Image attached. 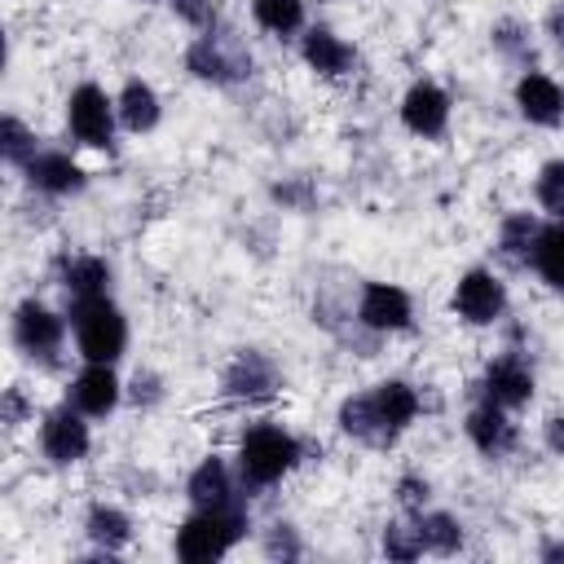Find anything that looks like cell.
Masks as SVG:
<instances>
[{
  "label": "cell",
  "mask_w": 564,
  "mask_h": 564,
  "mask_svg": "<svg viewBox=\"0 0 564 564\" xmlns=\"http://www.w3.org/2000/svg\"><path fill=\"white\" fill-rule=\"evenodd\" d=\"M238 538H242V516L234 507H212V511L198 507V516H189L176 533V555L189 564H207L220 560Z\"/></svg>",
  "instance_id": "obj_1"
},
{
  "label": "cell",
  "mask_w": 564,
  "mask_h": 564,
  "mask_svg": "<svg viewBox=\"0 0 564 564\" xmlns=\"http://www.w3.org/2000/svg\"><path fill=\"white\" fill-rule=\"evenodd\" d=\"M75 339H79V352L88 361L110 366L123 352L128 326L106 295H93V300H75Z\"/></svg>",
  "instance_id": "obj_2"
},
{
  "label": "cell",
  "mask_w": 564,
  "mask_h": 564,
  "mask_svg": "<svg viewBox=\"0 0 564 564\" xmlns=\"http://www.w3.org/2000/svg\"><path fill=\"white\" fill-rule=\"evenodd\" d=\"M300 458V445L282 432V427H251L242 436V449H238V463H242V476L251 485H273L282 471H291Z\"/></svg>",
  "instance_id": "obj_3"
},
{
  "label": "cell",
  "mask_w": 564,
  "mask_h": 564,
  "mask_svg": "<svg viewBox=\"0 0 564 564\" xmlns=\"http://www.w3.org/2000/svg\"><path fill=\"white\" fill-rule=\"evenodd\" d=\"M70 132L84 141V145H106L110 132H115V106L110 97L97 88V84H79L70 93Z\"/></svg>",
  "instance_id": "obj_4"
},
{
  "label": "cell",
  "mask_w": 564,
  "mask_h": 564,
  "mask_svg": "<svg viewBox=\"0 0 564 564\" xmlns=\"http://www.w3.org/2000/svg\"><path fill=\"white\" fill-rule=\"evenodd\" d=\"M40 441H44V454H48L53 463H75V458L88 454V427H84V419H79L70 405H62V410H53V414L44 419Z\"/></svg>",
  "instance_id": "obj_5"
},
{
  "label": "cell",
  "mask_w": 564,
  "mask_h": 564,
  "mask_svg": "<svg viewBox=\"0 0 564 564\" xmlns=\"http://www.w3.org/2000/svg\"><path fill=\"white\" fill-rule=\"evenodd\" d=\"M454 308L467 317V322H494L498 313H502V286H498V278L494 273H485V269H471L463 282H458V291H454Z\"/></svg>",
  "instance_id": "obj_6"
},
{
  "label": "cell",
  "mask_w": 564,
  "mask_h": 564,
  "mask_svg": "<svg viewBox=\"0 0 564 564\" xmlns=\"http://www.w3.org/2000/svg\"><path fill=\"white\" fill-rule=\"evenodd\" d=\"M401 119H405L410 132L436 137V132L445 128V119H449V97H445L436 84H414V88L405 93V101H401Z\"/></svg>",
  "instance_id": "obj_7"
},
{
  "label": "cell",
  "mask_w": 564,
  "mask_h": 564,
  "mask_svg": "<svg viewBox=\"0 0 564 564\" xmlns=\"http://www.w3.org/2000/svg\"><path fill=\"white\" fill-rule=\"evenodd\" d=\"M357 313H361V322H366L370 330H401V326L410 322V295H405L401 286L375 282V286H366Z\"/></svg>",
  "instance_id": "obj_8"
},
{
  "label": "cell",
  "mask_w": 564,
  "mask_h": 564,
  "mask_svg": "<svg viewBox=\"0 0 564 564\" xmlns=\"http://www.w3.org/2000/svg\"><path fill=\"white\" fill-rule=\"evenodd\" d=\"M13 339H18V348L48 357L62 344V322L48 308H40V304H22L13 313Z\"/></svg>",
  "instance_id": "obj_9"
},
{
  "label": "cell",
  "mask_w": 564,
  "mask_h": 564,
  "mask_svg": "<svg viewBox=\"0 0 564 564\" xmlns=\"http://www.w3.org/2000/svg\"><path fill=\"white\" fill-rule=\"evenodd\" d=\"M70 401H75V410H84V414L101 419V414H110V410H115V401H119V379L110 375V366L93 361V366L75 379Z\"/></svg>",
  "instance_id": "obj_10"
},
{
  "label": "cell",
  "mask_w": 564,
  "mask_h": 564,
  "mask_svg": "<svg viewBox=\"0 0 564 564\" xmlns=\"http://www.w3.org/2000/svg\"><path fill=\"white\" fill-rule=\"evenodd\" d=\"M516 101H520V115L533 119V123H555L564 115V93L546 75H524L516 84Z\"/></svg>",
  "instance_id": "obj_11"
},
{
  "label": "cell",
  "mask_w": 564,
  "mask_h": 564,
  "mask_svg": "<svg viewBox=\"0 0 564 564\" xmlns=\"http://www.w3.org/2000/svg\"><path fill=\"white\" fill-rule=\"evenodd\" d=\"M185 66L198 75V79H216V84H225V79H238V75H247L251 70V62H242V57H229L212 35H203V40H194L189 44V53H185Z\"/></svg>",
  "instance_id": "obj_12"
},
{
  "label": "cell",
  "mask_w": 564,
  "mask_h": 564,
  "mask_svg": "<svg viewBox=\"0 0 564 564\" xmlns=\"http://www.w3.org/2000/svg\"><path fill=\"white\" fill-rule=\"evenodd\" d=\"M273 388H278V375H273V366L260 352H242L225 370V392L229 397H269Z\"/></svg>",
  "instance_id": "obj_13"
},
{
  "label": "cell",
  "mask_w": 564,
  "mask_h": 564,
  "mask_svg": "<svg viewBox=\"0 0 564 564\" xmlns=\"http://www.w3.org/2000/svg\"><path fill=\"white\" fill-rule=\"evenodd\" d=\"M485 392H489V401H498V405H520V401L533 397V375H529L516 357H502V361H494V366L485 370Z\"/></svg>",
  "instance_id": "obj_14"
},
{
  "label": "cell",
  "mask_w": 564,
  "mask_h": 564,
  "mask_svg": "<svg viewBox=\"0 0 564 564\" xmlns=\"http://www.w3.org/2000/svg\"><path fill=\"white\" fill-rule=\"evenodd\" d=\"M339 427L348 432V436H357V441H370V445H388L397 432L379 419V405H375V397H348L344 405H339Z\"/></svg>",
  "instance_id": "obj_15"
},
{
  "label": "cell",
  "mask_w": 564,
  "mask_h": 564,
  "mask_svg": "<svg viewBox=\"0 0 564 564\" xmlns=\"http://www.w3.org/2000/svg\"><path fill=\"white\" fill-rule=\"evenodd\" d=\"M467 436H471V441H476V449H485V454H507V449H511V441H516V432H511L507 414L498 410V401H494V405L471 410V419H467Z\"/></svg>",
  "instance_id": "obj_16"
},
{
  "label": "cell",
  "mask_w": 564,
  "mask_h": 564,
  "mask_svg": "<svg viewBox=\"0 0 564 564\" xmlns=\"http://www.w3.org/2000/svg\"><path fill=\"white\" fill-rule=\"evenodd\" d=\"M26 176H31V185H40L48 194H70V189L84 185V172L66 154H35L26 163Z\"/></svg>",
  "instance_id": "obj_17"
},
{
  "label": "cell",
  "mask_w": 564,
  "mask_h": 564,
  "mask_svg": "<svg viewBox=\"0 0 564 564\" xmlns=\"http://www.w3.org/2000/svg\"><path fill=\"white\" fill-rule=\"evenodd\" d=\"M304 62L322 75H344L348 62H352V48L330 31H308L304 35Z\"/></svg>",
  "instance_id": "obj_18"
},
{
  "label": "cell",
  "mask_w": 564,
  "mask_h": 564,
  "mask_svg": "<svg viewBox=\"0 0 564 564\" xmlns=\"http://www.w3.org/2000/svg\"><path fill=\"white\" fill-rule=\"evenodd\" d=\"M189 498H194L203 511L229 507V471H225L220 458H207V463L194 467V476H189Z\"/></svg>",
  "instance_id": "obj_19"
},
{
  "label": "cell",
  "mask_w": 564,
  "mask_h": 564,
  "mask_svg": "<svg viewBox=\"0 0 564 564\" xmlns=\"http://www.w3.org/2000/svg\"><path fill=\"white\" fill-rule=\"evenodd\" d=\"M533 264H538V273L551 286L564 291V220L538 229V238H533Z\"/></svg>",
  "instance_id": "obj_20"
},
{
  "label": "cell",
  "mask_w": 564,
  "mask_h": 564,
  "mask_svg": "<svg viewBox=\"0 0 564 564\" xmlns=\"http://www.w3.org/2000/svg\"><path fill=\"white\" fill-rule=\"evenodd\" d=\"M119 119H123L132 132L154 128V123H159V97H154V88L141 84V79H132V84L119 93Z\"/></svg>",
  "instance_id": "obj_21"
},
{
  "label": "cell",
  "mask_w": 564,
  "mask_h": 564,
  "mask_svg": "<svg viewBox=\"0 0 564 564\" xmlns=\"http://www.w3.org/2000/svg\"><path fill=\"white\" fill-rule=\"evenodd\" d=\"M62 282H66V291H70L75 300H93V295L106 291L110 269H106V260H97V256H75V260L62 269Z\"/></svg>",
  "instance_id": "obj_22"
},
{
  "label": "cell",
  "mask_w": 564,
  "mask_h": 564,
  "mask_svg": "<svg viewBox=\"0 0 564 564\" xmlns=\"http://www.w3.org/2000/svg\"><path fill=\"white\" fill-rule=\"evenodd\" d=\"M375 405H379V419H383L392 432H401V427H405V423L419 414V397H414V388H410V383H401V379L379 383Z\"/></svg>",
  "instance_id": "obj_23"
},
{
  "label": "cell",
  "mask_w": 564,
  "mask_h": 564,
  "mask_svg": "<svg viewBox=\"0 0 564 564\" xmlns=\"http://www.w3.org/2000/svg\"><path fill=\"white\" fill-rule=\"evenodd\" d=\"M419 538H423L427 551L449 555V551H458V542H463V524H458L454 516H445V511H432V516L419 520Z\"/></svg>",
  "instance_id": "obj_24"
},
{
  "label": "cell",
  "mask_w": 564,
  "mask_h": 564,
  "mask_svg": "<svg viewBox=\"0 0 564 564\" xmlns=\"http://www.w3.org/2000/svg\"><path fill=\"white\" fill-rule=\"evenodd\" d=\"M88 538H93L97 546H106V551H119V546L128 542V516L115 511V507H93V516H88Z\"/></svg>",
  "instance_id": "obj_25"
},
{
  "label": "cell",
  "mask_w": 564,
  "mask_h": 564,
  "mask_svg": "<svg viewBox=\"0 0 564 564\" xmlns=\"http://www.w3.org/2000/svg\"><path fill=\"white\" fill-rule=\"evenodd\" d=\"M300 18H304V0H256V22L264 31L286 35L300 26Z\"/></svg>",
  "instance_id": "obj_26"
},
{
  "label": "cell",
  "mask_w": 564,
  "mask_h": 564,
  "mask_svg": "<svg viewBox=\"0 0 564 564\" xmlns=\"http://www.w3.org/2000/svg\"><path fill=\"white\" fill-rule=\"evenodd\" d=\"M533 238H538V225H533L529 216H507V220H502V238H498V247H502L507 260H524L529 247H533Z\"/></svg>",
  "instance_id": "obj_27"
},
{
  "label": "cell",
  "mask_w": 564,
  "mask_h": 564,
  "mask_svg": "<svg viewBox=\"0 0 564 564\" xmlns=\"http://www.w3.org/2000/svg\"><path fill=\"white\" fill-rule=\"evenodd\" d=\"M538 203L564 220V163H546L538 176Z\"/></svg>",
  "instance_id": "obj_28"
},
{
  "label": "cell",
  "mask_w": 564,
  "mask_h": 564,
  "mask_svg": "<svg viewBox=\"0 0 564 564\" xmlns=\"http://www.w3.org/2000/svg\"><path fill=\"white\" fill-rule=\"evenodd\" d=\"M383 551H388L392 560H414V555L423 551V538H419V529H410V524H388V529H383Z\"/></svg>",
  "instance_id": "obj_29"
},
{
  "label": "cell",
  "mask_w": 564,
  "mask_h": 564,
  "mask_svg": "<svg viewBox=\"0 0 564 564\" xmlns=\"http://www.w3.org/2000/svg\"><path fill=\"white\" fill-rule=\"evenodd\" d=\"M4 159L9 163H31V132L18 119H4Z\"/></svg>",
  "instance_id": "obj_30"
},
{
  "label": "cell",
  "mask_w": 564,
  "mask_h": 564,
  "mask_svg": "<svg viewBox=\"0 0 564 564\" xmlns=\"http://www.w3.org/2000/svg\"><path fill=\"white\" fill-rule=\"evenodd\" d=\"M181 13H185L189 22H198V26H212V22H216L212 0H181Z\"/></svg>",
  "instance_id": "obj_31"
},
{
  "label": "cell",
  "mask_w": 564,
  "mask_h": 564,
  "mask_svg": "<svg viewBox=\"0 0 564 564\" xmlns=\"http://www.w3.org/2000/svg\"><path fill=\"white\" fill-rule=\"evenodd\" d=\"M423 498H427V485L414 480V476H405V480H401V502H405V507H423Z\"/></svg>",
  "instance_id": "obj_32"
},
{
  "label": "cell",
  "mask_w": 564,
  "mask_h": 564,
  "mask_svg": "<svg viewBox=\"0 0 564 564\" xmlns=\"http://www.w3.org/2000/svg\"><path fill=\"white\" fill-rule=\"evenodd\" d=\"M546 445H551L555 454H564V414H555V419L546 423Z\"/></svg>",
  "instance_id": "obj_33"
},
{
  "label": "cell",
  "mask_w": 564,
  "mask_h": 564,
  "mask_svg": "<svg viewBox=\"0 0 564 564\" xmlns=\"http://www.w3.org/2000/svg\"><path fill=\"white\" fill-rule=\"evenodd\" d=\"M4 419H9V423H18V419H22V397H18V392H9V397H4Z\"/></svg>",
  "instance_id": "obj_34"
}]
</instances>
